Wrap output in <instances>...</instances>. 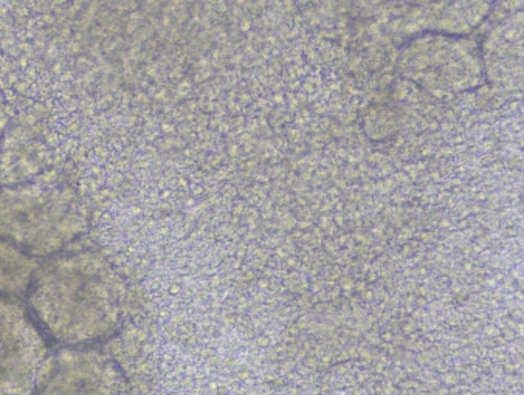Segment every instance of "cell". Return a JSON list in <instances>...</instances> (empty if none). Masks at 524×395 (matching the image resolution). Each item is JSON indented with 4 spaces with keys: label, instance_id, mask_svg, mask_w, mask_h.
Segmentation results:
<instances>
[{
    "label": "cell",
    "instance_id": "obj_1",
    "mask_svg": "<svg viewBox=\"0 0 524 395\" xmlns=\"http://www.w3.org/2000/svg\"><path fill=\"white\" fill-rule=\"evenodd\" d=\"M28 296L41 330L68 345L106 338L123 312L122 283L94 253L51 257L34 272Z\"/></svg>",
    "mask_w": 524,
    "mask_h": 395
},
{
    "label": "cell",
    "instance_id": "obj_2",
    "mask_svg": "<svg viewBox=\"0 0 524 395\" xmlns=\"http://www.w3.org/2000/svg\"><path fill=\"white\" fill-rule=\"evenodd\" d=\"M84 227L83 208L68 188L41 184L0 188V238L23 253L53 255Z\"/></svg>",
    "mask_w": 524,
    "mask_h": 395
},
{
    "label": "cell",
    "instance_id": "obj_3",
    "mask_svg": "<svg viewBox=\"0 0 524 395\" xmlns=\"http://www.w3.org/2000/svg\"><path fill=\"white\" fill-rule=\"evenodd\" d=\"M44 332L32 312L0 296V383H30L45 355Z\"/></svg>",
    "mask_w": 524,
    "mask_h": 395
},
{
    "label": "cell",
    "instance_id": "obj_4",
    "mask_svg": "<svg viewBox=\"0 0 524 395\" xmlns=\"http://www.w3.org/2000/svg\"><path fill=\"white\" fill-rule=\"evenodd\" d=\"M36 264L27 253L6 240H0V296L28 292L33 281Z\"/></svg>",
    "mask_w": 524,
    "mask_h": 395
}]
</instances>
